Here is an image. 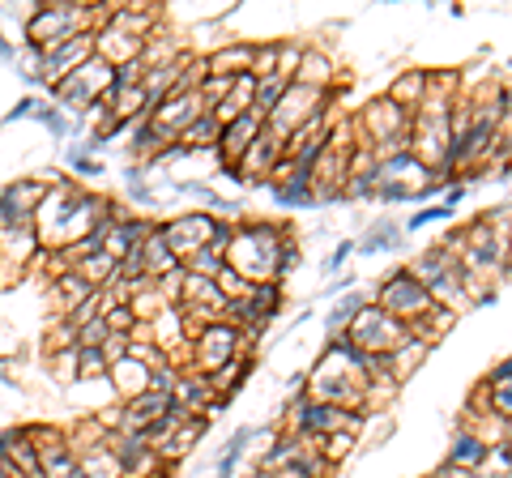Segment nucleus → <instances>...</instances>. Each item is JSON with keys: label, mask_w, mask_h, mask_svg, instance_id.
Here are the masks:
<instances>
[{"label": "nucleus", "mask_w": 512, "mask_h": 478, "mask_svg": "<svg viewBox=\"0 0 512 478\" xmlns=\"http://www.w3.org/2000/svg\"><path fill=\"white\" fill-rule=\"evenodd\" d=\"M299 265V248L282 222H235L227 244V269L248 286L282 282Z\"/></svg>", "instance_id": "f257e3e1"}, {"label": "nucleus", "mask_w": 512, "mask_h": 478, "mask_svg": "<svg viewBox=\"0 0 512 478\" xmlns=\"http://www.w3.org/2000/svg\"><path fill=\"white\" fill-rule=\"evenodd\" d=\"M406 269L423 282V291L431 295V304H436V308H448L453 316L461 308H470V299H466V274H461V257L448 244L427 248L423 257H414Z\"/></svg>", "instance_id": "f03ea898"}, {"label": "nucleus", "mask_w": 512, "mask_h": 478, "mask_svg": "<svg viewBox=\"0 0 512 478\" xmlns=\"http://www.w3.org/2000/svg\"><path fill=\"white\" fill-rule=\"evenodd\" d=\"M367 299H372L380 312H389L393 321H402L406 329H410V325H419L423 316L436 308V304H431V295L423 291V282L414 278L406 265H397L393 274H384V278L372 286V291H367Z\"/></svg>", "instance_id": "7ed1b4c3"}, {"label": "nucleus", "mask_w": 512, "mask_h": 478, "mask_svg": "<svg viewBox=\"0 0 512 478\" xmlns=\"http://www.w3.org/2000/svg\"><path fill=\"white\" fill-rule=\"evenodd\" d=\"M239 355H248V342H244V333H239L235 325H227V321L201 325L197 333H192V342H188V363L197 372H205V376L227 368V363H235Z\"/></svg>", "instance_id": "20e7f679"}, {"label": "nucleus", "mask_w": 512, "mask_h": 478, "mask_svg": "<svg viewBox=\"0 0 512 478\" xmlns=\"http://www.w3.org/2000/svg\"><path fill=\"white\" fill-rule=\"evenodd\" d=\"M406 325L402 321H393L389 312H380L372 299L350 316V325H346V338H350V346L355 350H363V355H393L397 346L406 342Z\"/></svg>", "instance_id": "39448f33"}, {"label": "nucleus", "mask_w": 512, "mask_h": 478, "mask_svg": "<svg viewBox=\"0 0 512 478\" xmlns=\"http://www.w3.org/2000/svg\"><path fill=\"white\" fill-rule=\"evenodd\" d=\"M218 222H222V218H214L210 210H188V214H180V218H167L163 227H158V239H163L171 257L184 265L192 252L210 248V239H214V231H218Z\"/></svg>", "instance_id": "423d86ee"}, {"label": "nucleus", "mask_w": 512, "mask_h": 478, "mask_svg": "<svg viewBox=\"0 0 512 478\" xmlns=\"http://www.w3.org/2000/svg\"><path fill=\"white\" fill-rule=\"evenodd\" d=\"M359 133H363L359 146L376 150L380 141L410 133V111H402V107L389 103V99H376V103H367V107L359 111V120H355V137H359Z\"/></svg>", "instance_id": "0eeeda50"}, {"label": "nucleus", "mask_w": 512, "mask_h": 478, "mask_svg": "<svg viewBox=\"0 0 512 478\" xmlns=\"http://www.w3.org/2000/svg\"><path fill=\"white\" fill-rule=\"evenodd\" d=\"M90 56H94V30L64 39L60 47H52V52H43V82H47V86H56L60 77H69L73 69H82Z\"/></svg>", "instance_id": "6e6552de"}, {"label": "nucleus", "mask_w": 512, "mask_h": 478, "mask_svg": "<svg viewBox=\"0 0 512 478\" xmlns=\"http://www.w3.org/2000/svg\"><path fill=\"white\" fill-rule=\"evenodd\" d=\"M261 116H256V111H244V116L239 120H231V124H222V133H218V158H222V167L227 171H235V163L239 158L248 154V146L256 141V133H261Z\"/></svg>", "instance_id": "1a4fd4ad"}, {"label": "nucleus", "mask_w": 512, "mask_h": 478, "mask_svg": "<svg viewBox=\"0 0 512 478\" xmlns=\"http://www.w3.org/2000/svg\"><path fill=\"white\" fill-rule=\"evenodd\" d=\"M141 47H146V43L133 39L120 26H111L107 18H103L99 30H94V56H99L107 69H120V65H128V60H141Z\"/></svg>", "instance_id": "9d476101"}, {"label": "nucleus", "mask_w": 512, "mask_h": 478, "mask_svg": "<svg viewBox=\"0 0 512 478\" xmlns=\"http://www.w3.org/2000/svg\"><path fill=\"white\" fill-rule=\"evenodd\" d=\"M171 410V397L167 393H137V397H128V402L120 406V432H146V427H154L163 414Z\"/></svg>", "instance_id": "9b49d317"}, {"label": "nucleus", "mask_w": 512, "mask_h": 478, "mask_svg": "<svg viewBox=\"0 0 512 478\" xmlns=\"http://www.w3.org/2000/svg\"><path fill=\"white\" fill-rule=\"evenodd\" d=\"M205 432H210V419H205V414H188V419L171 432V440L163 444V449H158V461H163L167 470H175V466H180V461L201 444Z\"/></svg>", "instance_id": "f8f14e48"}, {"label": "nucleus", "mask_w": 512, "mask_h": 478, "mask_svg": "<svg viewBox=\"0 0 512 478\" xmlns=\"http://www.w3.org/2000/svg\"><path fill=\"white\" fill-rule=\"evenodd\" d=\"M448 466H457V470H466V474H483L491 466V449L483 444V436L470 432V427H461V432L453 436V449H448Z\"/></svg>", "instance_id": "ddd939ff"}, {"label": "nucleus", "mask_w": 512, "mask_h": 478, "mask_svg": "<svg viewBox=\"0 0 512 478\" xmlns=\"http://www.w3.org/2000/svg\"><path fill=\"white\" fill-rule=\"evenodd\" d=\"M333 77H338V65L320 52V47H303V60H299V69L291 82L295 86H308V90H333Z\"/></svg>", "instance_id": "4468645a"}, {"label": "nucleus", "mask_w": 512, "mask_h": 478, "mask_svg": "<svg viewBox=\"0 0 512 478\" xmlns=\"http://www.w3.org/2000/svg\"><path fill=\"white\" fill-rule=\"evenodd\" d=\"M303 444L299 436H291V432H278L274 436V444L269 449H261V457H256V474H282L286 466H295V461L303 457Z\"/></svg>", "instance_id": "2eb2a0df"}, {"label": "nucleus", "mask_w": 512, "mask_h": 478, "mask_svg": "<svg viewBox=\"0 0 512 478\" xmlns=\"http://www.w3.org/2000/svg\"><path fill=\"white\" fill-rule=\"evenodd\" d=\"M107 380L120 389V397L128 402V397H137V393H146L150 389V363H141L133 355H124L120 363H111L107 368Z\"/></svg>", "instance_id": "dca6fc26"}, {"label": "nucleus", "mask_w": 512, "mask_h": 478, "mask_svg": "<svg viewBox=\"0 0 512 478\" xmlns=\"http://www.w3.org/2000/svg\"><path fill=\"white\" fill-rule=\"evenodd\" d=\"M427 90H431V73H423V69H410V73H402V77H397V82L389 86V94H384V99L397 103L402 111H410V116H414V111L423 107Z\"/></svg>", "instance_id": "f3484780"}, {"label": "nucleus", "mask_w": 512, "mask_h": 478, "mask_svg": "<svg viewBox=\"0 0 512 478\" xmlns=\"http://www.w3.org/2000/svg\"><path fill=\"white\" fill-rule=\"evenodd\" d=\"M52 286H56V295H60V308H64V312H77V308L86 304V299L99 295L82 274H77V269H60V274L52 278Z\"/></svg>", "instance_id": "a211bd4d"}, {"label": "nucleus", "mask_w": 512, "mask_h": 478, "mask_svg": "<svg viewBox=\"0 0 512 478\" xmlns=\"http://www.w3.org/2000/svg\"><path fill=\"white\" fill-rule=\"evenodd\" d=\"M252 82H256V77H252ZM286 86H291V82H286V77H261V82H256L252 86V111H256V116H269V111H274L278 107V99H282V94H286Z\"/></svg>", "instance_id": "6ab92c4d"}, {"label": "nucleus", "mask_w": 512, "mask_h": 478, "mask_svg": "<svg viewBox=\"0 0 512 478\" xmlns=\"http://www.w3.org/2000/svg\"><path fill=\"white\" fill-rule=\"evenodd\" d=\"M218 133H222V124L210 116V111H205V116H197V120H192L188 129L180 133V141H184L188 150H214V146H218Z\"/></svg>", "instance_id": "aec40b11"}, {"label": "nucleus", "mask_w": 512, "mask_h": 478, "mask_svg": "<svg viewBox=\"0 0 512 478\" xmlns=\"http://www.w3.org/2000/svg\"><path fill=\"white\" fill-rule=\"evenodd\" d=\"M359 449V436L355 432H329L325 440H316V453L325 457V466L333 470V466H342V461Z\"/></svg>", "instance_id": "412c9836"}, {"label": "nucleus", "mask_w": 512, "mask_h": 478, "mask_svg": "<svg viewBox=\"0 0 512 478\" xmlns=\"http://www.w3.org/2000/svg\"><path fill=\"white\" fill-rule=\"evenodd\" d=\"M252 427H239V432L231 436V444H227V453H222V461H218V478H235V470H239V461H244V453H248V444H252Z\"/></svg>", "instance_id": "4be33fe9"}, {"label": "nucleus", "mask_w": 512, "mask_h": 478, "mask_svg": "<svg viewBox=\"0 0 512 478\" xmlns=\"http://www.w3.org/2000/svg\"><path fill=\"white\" fill-rule=\"evenodd\" d=\"M397 239H402V227H397V222H389V218H384V222H376V227L367 231V239H363V244H355V248H359L363 257H367V252H384V248H397Z\"/></svg>", "instance_id": "5701e85b"}, {"label": "nucleus", "mask_w": 512, "mask_h": 478, "mask_svg": "<svg viewBox=\"0 0 512 478\" xmlns=\"http://www.w3.org/2000/svg\"><path fill=\"white\" fill-rule=\"evenodd\" d=\"M363 304H367V291H350V295H342L338 304H333V312H329V333H346L350 316H355Z\"/></svg>", "instance_id": "b1692460"}, {"label": "nucleus", "mask_w": 512, "mask_h": 478, "mask_svg": "<svg viewBox=\"0 0 512 478\" xmlns=\"http://www.w3.org/2000/svg\"><path fill=\"white\" fill-rule=\"evenodd\" d=\"M278 73V39H269V43H252V69L248 77H274Z\"/></svg>", "instance_id": "393cba45"}, {"label": "nucleus", "mask_w": 512, "mask_h": 478, "mask_svg": "<svg viewBox=\"0 0 512 478\" xmlns=\"http://www.w3.org/2000/svg\"><path fill=\"white\" fill-rule=\"evenodd\" d=\"M303 47H308V43H286V39H278V77L291 82L295 69H299V60H303Z\"/></svg>", "instance_id": "a878e982"}, {"label": "nucleus", "mask_w": 512, "mask_h": 478, "mask_svg": "<svg viewBox=\"0 0 512 478\" xmlns=\"http://www.w3.org/2000/svg\"><path fill=\"white\" fill-rule=\"evenodd\" d=\"M269 188H274V201H278V205H291V210H295V205H312V201H316L312 188H299V184H286V180L269 184Z\"/></svg>", "instance_id": "bb28decb"}, {"label": "nucleus", "mask_w": 512, "mask_h": 478, "mask_svg": "<svg viewBox=\"0 0 512 478\" xmlns=\"http://www.w3.org/2000/svg\"><path fill=\"white\" fill-rule=\"evenodd\" d=\"M18 73L26 82H43V52L39 47H22L18 52Z\"/></svg>", "instance_id": "cd10ccee"}, {"label": "nucleus", "mask_w": 512, "mask_h": 478, "mask_svg": "<svg viewBox=\"0 0 512 478\" xmlns=\"http://www.w3.org/2000/svg\"><path fill=\"white\" fill-rule=\"evenodd\" d=\"M508 376H512V359L504 355V359L491 368V376L483 380V385H487V389H512V380H508Z\"/></svg>", "instance_id": "c85d7f7f"}, {"label": "nucleus", "mask_w": 512, "mask_h": 478, "mask_svg": "<svg viewBox=\"0 0 512 478\" xmlns=\"http://www.w3.org/2000/svg\"><path fill=\"white\" fill-rule=\"evenodd\" d=\"M453 218V210H444V205H431V210H419L410 218V231H419V227H427V222H448Z\"/></svg>", "instance_id": "c756f323"}, {"label": "nucleus", "mask_w": 512, "mask_h": 478, "mask_svg": "<svg viewBox=\"0 0 512 478\" xmlns=\"http://www.w3.org/2000/svg\"><path fill=\"white\" fill-rule=\"evenodd\" d=\"M39 120L47 124V129H52L56 141L64 137V129H69V124H64V116H60V107H39Z\"/></svg>", "instance_id": "7c9ffc66"}, {"label": "nucleus", "mask_w": 512, "mask_h": 478, "mask_svg": "<svg viewBox=\"0 0 512 478\" xmlns=\"http://www.w3.org/2000/svg\"><path fill=\"white\" fill-rule=\"evenodd\" d=\"M39 107H43L39 99H18V107L9 111V120H26V116H39Z\"/></svg>", "instance_id": "2f4dec72"}, {"label": "nucleus", "mask_w": 512, "mask_h": 478, "mask_svg": "<svg viewBox=\"0 0 512 478\" xmlns=\"http://www.w3.org/2000/svg\"><path fill=\"white\" fill-rule=\"evenodd\" d=\"M427 478H470V474H466V470H457V466H448V461H440V466L431 470Z\"/></svg>", "instance_id": "473e14b6"}, {"label": "nucleus", "mask_w": 512, "mask_h": 478, "mask_svg": "<svg viewBox=\"0 0 512 478\" xmlns=\"http://www.w3.org/2000/svg\"><path fill=\"white\" fill-rule=\"evenodd\" d=\"M350 252H355V244H338V252L329 257V269H342V261L350 257Z\"/></svg>", "instance_id": "72a5a7b5"}]
</instances>
